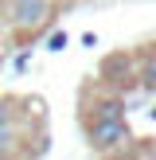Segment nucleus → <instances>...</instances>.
Instances as JSON below:
<instances>
[{"mask_svg":"<svg viewBox=\"0 0 156 160\" xmlns=\"http://www.w3.org/2000/svg\"><path fill=\"white\" fill-rule=\"evenodd\" d=\"M137 82L144 86L148 94H156V47L140 55V62H137Z\"/></svg>","mask_w":156,"mask_h":160,"instance_id":"nucleus-4","label":"nucleus"},{"mask_svg":"<svg viewBox=\"0 0 156 160\" xmlns=\"http://www.w3.org/2000/svg\"><path fill=\"white\" fill-rule=\"evenodd\" d=\"M86 141H90L94 152H117V148H129L133 133L125 117H105V121H90L86 125Z\"/></svg>","mask_w":156,"mask_h":160,"instance_id":"nucleus-1","label":"nucleus"},{"mask_svg":"<svg viewBox=\"0 0 156 160\" xmlns=\"http://www.w3.org/2000/svg\"><path fill=\"white\" fill-rule=\"evenodd\" d=\"M90 117L94 121H105V117H125V102L121 98H101L90 106Z\"/></svg>","mask_w":156,"mask_h":160,"instance_id":"nucleus-5","label":"nucleus"},{"mask_svg":"<svg viewBox=\"0 0 156 160\" xmlns=\"http://www.w3.org/2000/svg\"><path fill=\"white\" fill-rule=\"evenodd\" d=\"M20 152V129L16 125H0V156Z\"/></svg>","mask_w":156,"mask_h":160,"instance_id":"nucleus-6","label":"nucleus"},{"mask_svg":"<svg viewBox=\"0 0 156 160\" xmlns=\"http://www.w3.org/2000/svg\"><path fill=\"white\" fill-rule=\"evenodd\" d=\"M101 78H105V82H117V86H129L133 78H137L133 59L129 55H109V59L101 62Z\"/></svg>","mask_w":156,"mask_h":160,"instance_id":"nucleus-3","label":"nucleus"},{"mask_svg":"<svg viewBox=\"0 0 156 160\" xmlns=\"http://www.w3.org/2000/svg\"><path fill=\"white\" fill-rule=\"evenodd\" d=\"M47 47H51V51H62V47H66V31H55V35L47 39Z\"/></svg>","mask_w":156,"mask_h":160,"instance_id":"nucleus-8","label":"nucleus"},{"mask_svg":"<svg viewBox=\"0 0 156 160\" xmlns=\"http://www.w3.org/2000/svg\"><path fill=\"white\" fill-rule=\"evenodd\" d=\"M16 102L12 98H0V125H16V117H20V113H16Z\"/></svg>","mask_w":156,"mask_h":160,"instance_id":"nucleus-7","label":"nucleus"},{"mask_svg":"<svg viewBox=\"0 0 156 160\" xmlns=\"http://www.w3.org/2000/svg\"><path fill=\"white\" fill-rule=\"evenodd\" d=\"M51 20V0H12V23L20 31H35Z\"/></svg>","mask_w":156,"mask_h":160,"instance_id":"nucleus-2","label":"nucleus"}]
</instances>
